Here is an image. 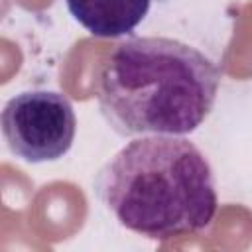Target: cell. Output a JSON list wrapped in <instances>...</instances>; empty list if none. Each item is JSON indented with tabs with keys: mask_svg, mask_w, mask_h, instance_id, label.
Returning <instances> with one entry per match:
<instances>
[{
	"mask_svg": "<svg viewBox=\"0 0 252 252\" xmlns=\"http://www.w3.org/2000/svg\"><path fill=\"white\" fill-rule=\"evenodd\" d=\"M220 71L197 47L173 37L118 43L98 75V108L120 136L197 130L215 106Z\"/></svg>",
	"mask_w": 252,
	"mask_h": 252,
	"instance_id": "obj_1",
	"label": "cell"
},
{
	"mask_svg": "<svg viewBox=\"0 0 252 252\" xmlns=\"http://www.w3.org/2000/svg\"><path fill=\"white\" fill-rule=\"evenodd\" d=\"M94 195L128 230L150 240H173L205 230L219 207L205 154L169 134L136 138L94 175Z\"/></svg>",
	"mask_w": 252,
	"mask_h": 252,
	"instance_id": "obj_2",
	"label": "cell"
},
{
	"mask_svg": "<svg viewBox=\"0 0 252 252\" xmlns=\"http://www.w3.org/2000/svg\"><path fill=\"white\" fill-rule=\"evenodd\" d=\"M2 134L10 152L28 163L57 161L75 142L77 116L57 91H24L4 104Z\"/></svg>",
	"mask_w": 252,
	"mask_h": 252,
	"instance_id": "obj_3",
	"label": "cell"
},
{
	"mask_svg": "<svg viewBox=\"0 0 252 252\" xmlns=\"http://www.w3.org/2000/svg\"><path fill=\"white\" fill-rule=\"evenodd\" d=\"M69 14L96 37L132 33L148 16L152 0H65Z\"/></svg>",
	"mask_w": 252,
	"mask_h": 252,
	"instance_id": "obj_4",
	"label": "cell"
}]
</instances>
